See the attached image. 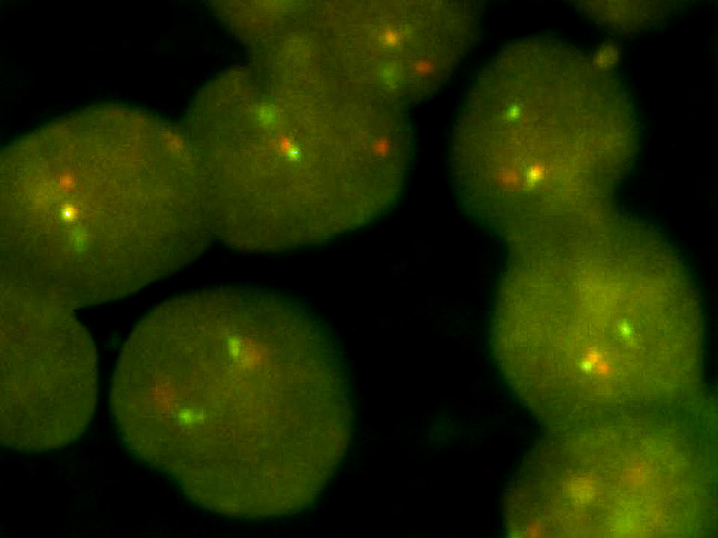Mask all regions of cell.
Instances as JSON below:
<instances>
[{"label":"cell","instance_id":"6da1fadb","mask_svg":"<svg viewBox=\"0 0 718 538\" xmlns=\"http://www.w3.org/2000/svg\"><path fill=\"white\" fill-rule=\"evenodd\" d=\"M128 450L197 506L239 519L309 508L353 429L342 360L320 322L281 295L219 287L140 320L110 389Z\"/></svg>","mask_w":718,"mask_h":538},{"label":"cell","instance_id":"7a4b0ae2","mask_svg":"<svg viewBox=\"0 0 718 538\" xmlns=\"http://www.w3.org/2000/svg\"><path fill=\"white\" fill-rule=\"evenodd\" d=\"M491 339L508 385L550 431L705 393L702 310L688 270L651 228L611 211L510 253Z\"/></svg>","mask_w":718,"mask_h":538},{"label":"cell","instance_id":"3957f363","mask_svg":"<svg viewBox=\"0 0 718 538\" xmlns=\"http://www.w3.org/2000/svg\"><path fill=\"white\" fill-rule=\"evenodd\" d=\"M188 139L215 236L286 251L360 228L397 200L412 156L405 108L309 62H255L200 93Z\"/></svg>","mask_w":718,"mask_h":538},{"label":"cell","instance_id":"277c9868","mask_svg":"<svg viewBox=\"0 0 718 538\" xmlns=\"http://www.w3.org/2000/svg\"><path fill=\"white\" fill-rule=\"evenodd\" d=\"M1 282L74 310L186 267L215 236L187 136L64 129L1 160Z\"/></svg>","mask_w":718,"mask_h":538},{"label":"cell","instance_id":"5b68a950","mask_svg":"<svg viewBox=\"0 0 718 538\" xmlns=\"http://www.w3.org/2000/svg\"><path fill=\"white\" fill-rule=\"evenodd\" d=\"M590 64L549 40L517 42L467 99L452 152L457 190L510 251L610 212L636 128L618 83Z\"/></svg>","mask_w":718,"mask_h":538},{"label":"cell","instance_id":"8992f818","mask_svg":"<svg viewBox=\"0 0 718 538\" xmlns=\"http://www.w3.org/2000/svg\"><path fill=\"white\" fill-rule=\"evenodd\" d=\"M706 396L550 431L505 499L510 537H712L717 426Z\"/></svg>","mask_w":718,"mask_h":538},{"label":"cell","instance_id":"52a82bcc","mask_svg":"<svg viewBox=\"0 0 718 538\" xmlns=\"http://www.w3.org/2000/svg\"><path fill=\"white\" fill-rule=\"evenodd\" d=\"M293 28L329 74L405 108L448 79L476 20L469 4L452 1H300Z\"/></svg>","mask_w":718,"mask_h":538},{"label":"cell","instance_id":"ba28073f","mask_svg":"<svg viewBox=\"0 0 718 538\" xmlns=\"http://www.w3.org/2000/svg\"><path fill=\"white\" fill-rule=\"evenodd\" d=\"M1 442L27 452L81 437L97 402V352L73 309L1 289Z\"/></svg>","mask_w":718,"mask_h":538}]
</instances>
